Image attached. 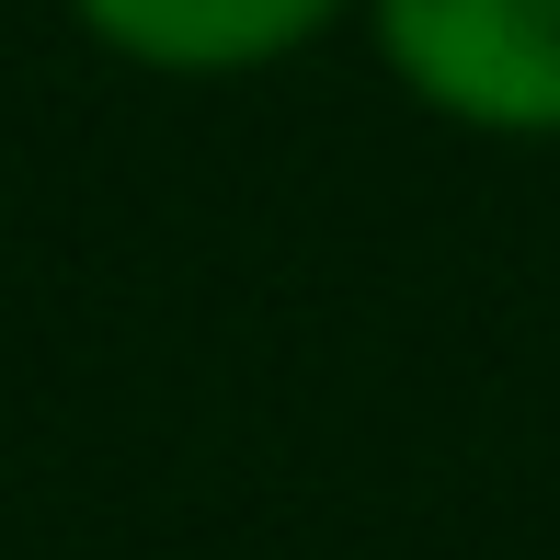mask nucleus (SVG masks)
<instances>
[{"instance_id": "obj_1", "label": "nucleus", "mask_w": 560, "mask_h": 560, "mask_svg": "<svg viewBox=\"0 0 560 560\" xmlns=\"http://www.w3.org/2000/svg\"><path fill=\"white\" fill-rule=\"evenodd\" d=\"M366 46L435 126L469 138H560V0H354Z\"/></svg>"}, {"instance_id": "obj_2", "label": "nucleus", "mask_w": 560, "mask_h": 560, "mask_svg": "<svg viewBox=\"0 0 560 560\" xmlns=\"http://www.w3.org/2000/svg\"><path fill=\"white\" fill-rule=\"evenodd\" d=\"M354 0H69L92 46L149 81H252V69L310 58Z\"/></svg>"}]
</instances>
